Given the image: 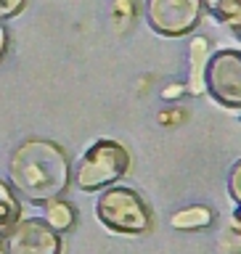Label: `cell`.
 I'll use <instances>...</instances> for the list:
<instances>
[{
    "instance_id": "cell-10",
    "label": "cell",
    "mask_w": 241,
    "mask_h": 254,
    "mask_svg": "<svg viewBox=\"0 0 241 254\" xmlns=\"http://www.w3.org/2000/svg\"><path fill=\"white\" fill-rule=\"evenodd\" d=\"M43 220H45L53 230L64 233V230H69L72 225H75V206L67 204V201H61V198H51V201H45Z\"/></svg>"
},
{
    "instance_id": "cell-15",
    "label": "cell",
    "mask_w": 241,
    "mask_h": 254,
    "mask_svg": "<svg viewBox=\"0 0 241 254\" xmlns=\"http://www.w3.org/2000/svg\"><path fill=\"white\" fill-rule=\"evenodd\" d=\"M5 51H8V29H5L3 19H0V59L5 56Z\"/></svg>"
},
{
    "instance_id": "cell-18",
    "label": "cell",
    "mask_w": 241,
    "mask_h": 254,
    "mask_svg": "<svg viewBox=\"0 0 241 254\" xmlns=\"http://www.w3.org/2000/svg\"><path fill=\"white\" fill-rule=\"evenodd\" d=\"M236 220L241 222V206H239V209H236Z\"/></svg>"
},
{
    "instance_id": "cell-2",
    "label": "cell",
    "mask_w": 241,
    "mask_h": 254,
    "mask_svg": "<svg viewBox=\"0 0 241 254\" xmlns=\"http://www.w3.org/2000/svg\"><path fill=\"white\" fill-rule=\"evenodd\" d=\"M130 170V154L122 143L117 140H95L93 146L85 148L75 167V186L85 193L93 190H103L114 186L119 178H125Z\"/></svg>"
},
{
    "instance_id": "cell-12",
    "label": "cell",
    "mask_w": 241,
    "mask_h": 254,
    "mask_svg": "<svg viewBox=\"0 0 241 254\" xmlns=\"http://www.w3.org/2000/svg\"><path fill=\"white\" fill-rule=\"evenodd\" d=\"M226 186H228V196L234 198V204L241 206V159H239V162H234V167L228 170Z\"/></svg>"
},
{
    "instance_id": "cell-3",
    "label": "cell",
    "mask_w": 241,
    "mask_h": 254,
    "mask_svg": "<svg viewBox=\"0 0 241 254\" xmlns=\"http://www.w3.org/2000/svg\"><path fill=\"white\" fill-rule=\"evenodd\" d=\"M95 217L103 228L122 236H141L151 228V212L138 190L125 186H109L95 201Z\"/></svg>"
},
{
    "instance_id": "cell-19",
    "label": "cell",
    "mask_w": 241,
    "mask_h": 254,
    "mask_svg": "<svg viewBox=\"0 0 241 254\" xmlns=\"http://www.w3.org/2000/svg\"><path fill=\"white\" fill-rule=\"evenodd\" d=\"M0 254H3V249H0Z\"/></svg>"
},
{
    "instance_id": "cell-1",
    "label": "cell",
    "mask_w": 241,
    "mask_h": 254,
    "mask_svg": "<svg viewBox=\"0 0 241 254\" xmlns=\"http://www.w3.org/2000/svg\"><path fill=\"white\" fill-rule=\"evenodd\" d=\"M8 178L13 190L32 204H45L59 198L69 188L72 164L59 143L45 138H29L11 154Z\"/></svg>"
},
{
    "instance_id": "cell-11",
    "label": "cell",
    "mask_w": 241,
    "mask_h": 254,
    "mask_svg": "<svg viewBox=\"0 0 241 254\" xmlns=\"http://www.w3.org/2000/svg\"><path fill=\"white\" fill-rule=\"evenodd\" d=\"M204 11L212 16L215 21L228 24L236 16H241V0H202Z\"/></svg>"
},
{
    "instance_id": "cell-13",
    "label": "cell",
    "mask_w": 241,
    "mask_h": 254,
    "mask_svg": "<svg viewBox=\"0 0 241 254\" xmlns=\"http://www.w3.org/2000/svg\"><path fill=\"white\" fill-rule=\"evenodd\" d=\"M24 5H27V0H0V19H13V16H19L24 11Z\"/></svg>"
},
{
    "instance_id": "cell-17",
    "label": "cell",
    "mask_w": 241,
    "mask_h": 254,
    "mask_svg": "<svg viewBox=\"0 0 241 254\" xmlns=\"http://www.w3.org/2000/svg\"><path fill=\"white\" fill-rule=\"evenodd\" d=\"M183 93V87H170V90H164V98H172V95Z\"/></svg>"
},
{
    "instance_id": "cell-6",
    "label": "cell",
    "mask_w": 241,
    "mask_h": 254,
    "mask_svg": "<svg viewBox=\"0 0 241 254\" xmlns=\"http://www.w3.org/2000/svg\"><path fill=\"white\" fill-rule=\"evenodd\" d=\"M3 254H61V236L45 220H19L0 236Z\"/></svg>"
},
{
    "instance_id": "cell-7",
    "label": "cell",
    "mask_w": 241,
    "mask_h": 254,
    "mask_svg": "<svg viewBox=\"0 0 241 254\" xmlns=\"http://www.w3.org/2000/svg\"><path fill=\"white\" fill-rule=\"evenodd\" d=\"M191 56V66H188V93L199 95L204 93V66L207 59H210V40L207 37H194L188 48Z\"/></svg>"
},
{
    "instance_id": "cell-4",
    "label": "cell",
    "mask_w": 241,
    "mask_h": 254,
    "mask_svg": "<svg viewBox=\"0 0 241 254\" xmlns=\"http://www.w3.org/2000/svg\"><path fill=\"white\" fill-rule=\"evenodd\" d=\"M204 90L218 106L241 109V51L223 48L210 53L204 66Z\"/></svg>"
},
{
    "instance_id": "cell-16",
    "label": "cell",
    "mask_w": 241,
    "mask_h": 254,
    "mask_svg": "<svg viewBox=\"0 0 241 254\" xmlns=\"http://www.w3.org/2000/svg\"><path fill=\"white\" fill-rule=\"evenodd\" d=\"M226 27L231 29V35H234V37L239 40V43H241V16H236V19H234V21H228V24H226Z\"/></svg>"
},
{
    "instance_id": "cell-14",
    "label": "cell",
    "mask_w": 241,
    "mask_h": 254,
    "mask_svg": "<svg viewBox=\"0 0 241 254\" xmlns=\"http://www.w3.org/2000/svg\"><path fill=\"white\" fill-rule=\"evenodd\" d=\"M114 19H119V24H125L130 19V0H117L114 3Z\"/></svg>"
},
{
    "instance_id": "cell-5",
    "label": "cell",
    "mask_w": 241,
    "mask_h": 254,
    "mask_svg": "<svg viewBox=\"0 0 241 254\" xmlns=\"http://www.w3.org/2000/svg\"><path fill=\"white\" fill-rule=\"evenodd\" d=\"M146 24L162 37L191 35L204 16L202 0H146L143 3Z\"/></svg>"
},
{
    "instance_id": "cell-8",
    "label": "cell",
    "mask_w": 241,
    "mask_h": 254,
    "mask_svg": "<svg viewBox=\"0 0 241 254\" xmlns=\"http://www.w3.org/2000/svg\"><path fill=\"white\" fill-rule=\"evenodd\" d=\"M170 222H172V228H178V230L207 228V225H212V209L204 204H191V206H183L180 212H175Z\"/></svg>"
},
{
    "instance_id": "cell-9",
    "label": "cell",
    "mask_w": 241,
    "mask_h": 254,
    "mask_svg": "<svg viewBox=\"0 0 241 254\" xmlns=\"http://www.w3.org/2000/svg\"><path fill=\"white\" fill-rule=\"evenodd\" d=\"M21 220V204L16 193L0 180V236H5Z\"/></svg>"
}]
</instances>
